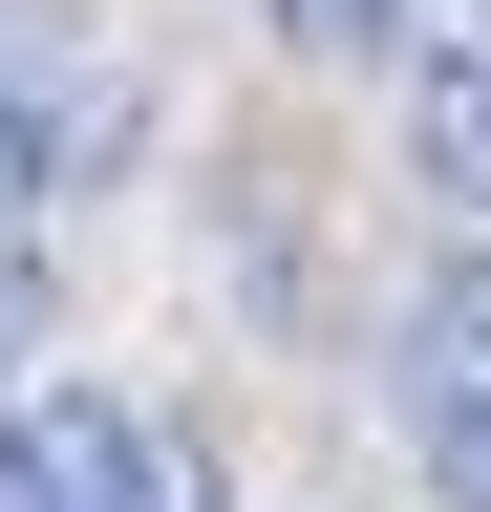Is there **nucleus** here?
Listing matches in <instances>:
<instances>
[{"label": "nucleus", "instance_id": "1", "mask_svg": "<svg viewBox=\"0 0 491 512\" xmlns=\"http://www.w3.org/2000/svg\"><path fill=\"white\" fill-rule=\"evenodd\" d=\"M470 342H491V299H470V256L427 278V320H406V427H427V491H491V406H470Z\"/></svg>", "mask_w": 491, "mask_h": 512}, {"label": "nucleus", "instance_id": "2", "mask_svg": "<svg viewBox=\"0 0 491 512\" xmlns=\"http://www.w3.org/2000/svg\"><path fill=\"white\" fill-rule=\"evenodd\" d=\"M43 192H65V150H43V128H22V86H0V235H22Z\"/></svg>", "mask_w": 491, "mask_h": 512}, {"label": "nucleus", "instance_id": "3", "mask_svg": "<svg viewBox=\"0 0 491 512\" xmlns=\"http://www.w3.org/2000/svg\"><path fill=\"white\" fill-rule=\"evenodd\" d=\"M385 22H406V0H278V43H321V64H363Z\"/></svg>", "mask_w": 491, "mask_h": 512}, {"label": "nucleus", "instance_id": "4", "mask_svg": "<svg viewBox=\"0 0 491 512\" xmlns=\"http://www.w3.org/2000/svg\"><path fill=\"white\" fill-rule=\"evenodd\" d=\"M0 512H43V470H22V427H0Z\"/></svg>", "mask_w": 491, "mask_h": 512}]
</instances>
